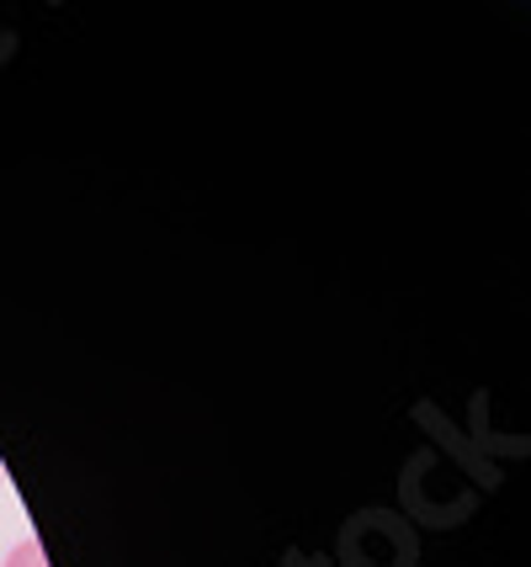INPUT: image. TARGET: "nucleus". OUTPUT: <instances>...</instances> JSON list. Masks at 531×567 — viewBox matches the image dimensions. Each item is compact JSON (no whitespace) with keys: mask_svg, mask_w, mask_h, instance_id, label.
<instances>
[{"mask_svg":"<svg viewBox=\"0 0 531 567\" xmlns=\"http://www.w3.org/2000/svg\"><path fill=\"white\" fill-rule=\"evenodd\" d=\"M420 542L399 509H356L335 536V567H415Z\"/></svg>","mask_w":531,"mask_h":567,"instance_id":"f03ea898","label":"nucleus"},{"mask_svg":"<svg viewBox=\"0 0 531 567\" xmlns=\"http://www.w3.org/2000/svg\"><path fill=\"white\" fill-rule=\"evenodd\" d=\"M0 483H6V467H0Z\"/></svg>","mask_w":531,"mask_h":567,"instance_id":"39448f33","label":"nucleus"},{"mask_svg":"<svg viewBox=\"0 0 531 567\" xmlns=\"http://www.w3.org/2000/svg\"><path fill=\"white\" fill-rule=\"evenodd\" d=\"M11 59H17V27H11L6 17H0V70H6Z\"/></svg>","mask_w":531,"mask_h":567,"instance_id":"20e7f679","label":"nucleus"},{"mask_svg":"<svg viewBox=\"0 0 531 567\" xmlns=\"http://www.w3.org/2000/svg\"><path fill=\"white\" fill-rule=\"evenodd\" d=\"M399 504H405L420 525L452 530V525H462V519L479 509V488H473V477L457 467V462H447L436 445H420V451L409 456L405 477H399Z\"/></svg>","mask_w":531,"mask_h":567,"instance_id":"f257e3e1","label":"nucleus"},{"mask_svg":"<svg viewBox=\"0 0 531 567\" xmlns=\"http://www.w3.org/2000/svg\"><path fill=\"white\" fill-rule=\"evenodd\" d=\"M0 567H49V557H43V546L38 542H17L11 546V557H6Z\"/></svg>","mask_w":531,"mask_h":567,"instance_id":"7ed1b4c3","label":"nucleus"}]
</instances>
